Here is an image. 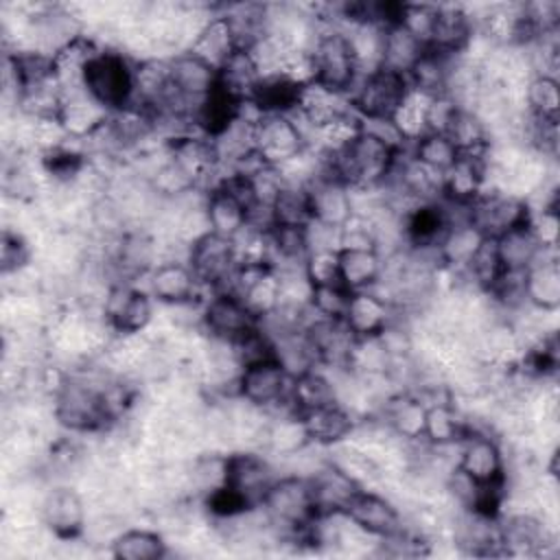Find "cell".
<instances>
[{
    "mask_svg": "<svg viewBox=\"0 0 560 560\" xmlns=\"http://www.w3.org/2000/svg\"><path fill=\"white\" fill-rule=\"evenodd\" d=\"M308 52L313 61V83L350 96L361 72L348 33L341 26L322 24L308 46Z\"/></svg>",
    "mask_w": 560,
    "mask_h": 560,
    "instance_id": "cell-4",
    "label": "cell"
},
{
    "mask_svg": "<svg viewBox=\"0 0 560 560\" xmlns=\"http://www.w3.org/2000/svg\"><path fill=\"white\" fill-rule=\"evenodd\" d=\"M466 214L486 238H499L505 232L527 225L532 206L529 199L521 195L501 188H483V192L468 203Z\"/></svg>",
    "mask_w": 560,
    "mask_h": 560,
    "instance_id": "cell-12",
    "label": "cell"
},
{
    "mask_svg": "<svg viewBox=\"0 0 560 560\" xmlns=\"http://www.w3.org/2000/svg\"><path fill=\"white\" fill-rule=\"evenodd\" d=\"M298 416L302 420L308 442L317 448H335V446L348 442L361 420L357 413H352L341 402L308 409Z\"/></svg>",
    "mask_w": 560,
    "mask_h": 560,
    "instance_id": "cell-21",
    "label": "cell"
},
{
    "mask_svg": "<svg viewBox=\"0 0 560 560\" xmlns=\"http://www.w3.org/2000/svg\"><path fill=\"white\" fill-rule=\"evenodd\" d=\"M409 92L411 85L407 77L376 68L359 77L350 92V107L361 120H392Z\"/></svg>",
    "mask_w": 560,
    "mask_h": 560,
    "instance_id": "cell-10",
    "label": "cell"
},
{
    "mask_svg": "<svg viewBox=\"0 0 560 560\" xmlns=\"http://www.w3.org/2000/svg\"><path fill=\"white\" fill-rule=\"evenodd\" d=\"M455 468L479 488L508 492V455L501 440L488 429L470 427L457 444Z\"/></svg>",
    "mask_w": 560,
    "mask_h": 560,
    "instance_id": "cell-6",
    "label": "cell"
},
{
    "mask_svg": "<svg viewBox=\"0 0 560 560\" xmlns=\"http://www.w3.org/2000/svg\"><path fill=\"white\" fill-rule=\"evenodd\" d=\"M203 212L208 230L214 234L236 238L247 228V208L219 184L206 190Z\"/></svg>",
    "mask_w": 560,
    "mask_h": 560,
    "instance_id": "cell-34",
    "label": "cell"
},
{
    "mask_svg": "<svg viewBox=\"0 0 560 560\" xmlns=\"http://www.w3.org/2000/svg\"><path fill=\"white\" fill-rule=\"evenodd\" d=\"M258 324L260 322L232 291H214L201 302L199 328L210 339L234 343L254 328H258Z\"/></svg>",
    "mask_w": 560,
    "mask_h": 560,
    "instance_id": "cell-14",
    "label": "cell"
},
{
    "mask_svg": "<svg viewBox=\"0 0 560 560\" xmlns=\"http://www.w3.org/2000/svg\"><path fill=\"white\" fill-rule=\"evenodd\" d=\"M39 523L59 542H77L88 529V497L70 483H57L44 492L37 508Z\"/></svg>",
    "mask_w": 560,
    "mask_h": 560,
    "instance_id": "cell-8",
    "label": "cell"
},
{
    "mask_svg": "<svg viewBox=\"0 0 560 560\" xmlns=\"http://www.w3.org/2000/svg\"><path fill=\"white\" fill-rule=\"evenodd\" d=\"M306 192L313 221L330 228H341L352 219L354 210L350 188L326 171L306 186Z\"/></svg>",
    "mask_w": 560,
    "mask_h": 560,
    "instance_id": "cell-24",
    "label": "cell"
},
{
    "mask_svg": "<svg viewBox=\"0 0 560 560\" xmlns=\"http://www.w3.org/2000/svg\"><path fill=\"white\" fill-rule=\"evenodd\" d=\"M525 300L529 308L540 313H558L560 308V265L556 249H545L525 269Z\"/></svg>",
    "mask_w": 560,
    "mask_h": 560,
    "instance_id": "cell-29",
    "label": "cell"
},
{
    "mask_svg": "<svg viewBox=\"0 0 560 560\" xmlns=\"http://www.w3.org/2000/svg\"><path fill=\"white\" fill-rule=\"evenodd\" d=\"M350 293L343 284H326V287H313L308 306L313 315L326 317V319H343Z\"/></svg>",
    "mask_w": 560,
    "mask_h": 560,
    "instance_id": "cell-45",
    "label": "cell"
},
{
    "mask_svg": "<svg viewBox=\"0 0 560 560\" xmlns=\"http://www.w3.org/2000/svg\"><path fill=\"white\" fill-rule=\"evenodd\" d=\"M306 149V129L295 114H262L256 120L254 151L262 164L280 168Z\"/></svg>",
    "mask_w": 560,
    "mask_h": 560,
    "instance_id": "cell-11",
    "label": "cell"
},
{
    "mask_svg": "<svg viewBox=\"0 0 560 560\" xmlns=\"http://www.w3.org/2000/svg\"><path fill=\"white\" fill-rule=\"evenodd\" d=\"M529 230L538 245L542 249H558V234H560V221H558V206H538L532 208L529 217Z\"/></svg>",
    "mask_w": 560,
    "mask_h": 560,
    "instance_id": "cell-47",
    "label": "cell"
},
{
    "mask_svg": "<svg viewBox=\"0 0 560 560\" xmlns=\"http://www.w3.org/2000/svg\"><path fill=\"white\" fill-rule=\"evenodd\" d=\"M424 50L427 46L413 33H409L400 22L383 26L381 68L409 77V72L420 61Z\"/></svg>",
    "mask_w": 560,
    "mask_h": 560,
    "instance_id": "cell-36",
    "label": "cell"
},
{
    "mask_svg": "<svg viewBox=\"0 0 560 560\" xmlns=\"http://www.w3.org/2000/svg\"><path fill=\"white\" fill-rule=\"evenodd\" d=\"M304 276L311 282V287L341 284L337 249H315V252H308V256L304 260Z\"/></svg>",
    "mask_w": 560,
    "mask_h": 560,
    "instance_id": "cell-46",
    "label": "cell"
},
{
    "mask_svg": "<svg viewBox=\"0 0 560 560\" xmlns=\"http://www.w3.org/2000/svg\"><path fill=\"white\" fill-rule=\"evenodd\" d=\"M162 306H188L206 300V289L192 273L186 258H164L147 276L144 287Z\"/></svg>",
    "mask_w": 560,
    "mask_h": 560,
    "instance_id": "cell-16",
    "label": "cell"
},
{
    "mask_svg": "<svg viewBox=\"0 0 560 560\" xmlns=\"http://www.w3.org/2000/svg\"><path fill=\"white\" fill-rule=\"evenodd\" d=\"M343 514L359 529L378 540L396 534L405 525L400 508L387 494L372 488H361L343 508Z\"/></svg>",
    "mask_w": 560,
    "mask_h": 560,
    "instance_id": "cell-18",
    "label": "cell"
},
{
    "mask_svg": "<svg viewBox=\"0 0 560 560\" xmlns=\"http://www.w3.org/2000/svg\"><path fill=\"white\" fill-rule=\"evenodd\" d=\"M499 542L503 556L545 558L556 547V529L542 512L503 510L499 516Z\"/></svg>",
    "mask_w": 560,
    "mask_h": 560,
    "instance_id": "cell-9",
    "label": "cell"
},
{
    "mask_svg": "<svg viewBox=\"0 0 560 560\" xmlns=\"http://www.w3.org/2000/svg\"><path fill=\"white\" fill-rule=\"evenodd\" d=\"M260 81V72L245 48H238L219 70H217V85L228 94L247 101Z\"/></svg>",
    "mask_w": 560,
    "mask_h": 560,
    "instance_id": "cell-40",
    "label": "cell"
},
{
    "mask_svg": "<svg viewBox=\"0 0 560 560\" xmlns=\"http://www.w3.org/2000/svg\"><path fill=\"white\" fill-rule=\"evenodd\" d=\"M109 112L96 103L85 90L63 92L57 120L66 129L68 138L77 144H88L109 120Z\"/></svg>",
    "mask_w": 560,
    "mask_h": 560,
    "instance_id": "cell-22",
    "label": "cell"
},
{
    "mask_svg": "<svg viewBox=\"0 0 560 560\" xmlns=\"http://www.w3.org/2000/svg\"><path fill=\"white\" fill-rule=\"evenodd\" d=\"M558 79L549 74H534L523 88V103L527 116L540 122H558L560 90Z\"/></svg>",
    "mask_w": 560,
    "mask_h": 560,
    "instance_id": "cell-39",
    "label": "cell"
},
{
    "mask_svg": "<svg viewBox=\"0 0 560 560\" xmlns=\"http://www.w3.org/2000/svg\"><path fill=\"white\" fill-rule=\"evenodd\" d=\"M109 556L116 560H162L171 556V545L158 529L127 527L109 540Z\"/></svg>",
    "mask_w": 560,
    "mask_h": 560,
    "instance_id": "cell-35",
    "label": "cell"
},
{
    "mask_svg": "<svg viewBox=\"0 0 560 560\" xmlns=\"http://www.w3.org/2000/svg\"><path fill=\"white\" fill-rule=\"evenodd\" d=\"M276 540L284 545H306V532L317 518L311 488L304 475H280L258 503Z\"/></svg>",
    "mask_w": 560,
    "mask_h": 560,
    "instance_id": "cell-2",
    "label": "cell"
},
{
    "mask_svg": "<svg viewBox=\"0 0 560 560\" xmlns=\"http://www.w3.org/2000/svg\"><path fill=\"white\" fill-rule=\"evenodd\" d=\"M424 411H427V400L413 392H394L389 398L383 400L378 407V418L387 424V429L405 440V442H418L422 440L424 431Z\"/></svg>",
    "mask_w": 560,
    "mask_h": 560,
    "instance_id": "cell-28",
    "label": "cell"
},
{
    "mask_svg": "<svg viewBox=\"0 0 560 560\" xmlns=\"http://www.w3.org/2000/svg\"><path fill=\"white\" fill-rule=\"evenodd\" d=\"M429 98L422 92L411 90L405 101L398 105V109L392 116V125L396 127L398 136L402 138V142L409 147L411 142H416L420 136L427 133V107H429Z\"/></svg>",
    "mask_w": 560,
    "mask_h": 560,
    "instance_id": "cell-43",
    "label": "cell"
},
{
    "mask_svg": "<svg viewBox=\"0 0 560 560\" xmlns=\"http://www.w3.org/2000/svg\"><path fill=\"white\" fill-rule=\"evenodd\" d=\"M280 477L276 464L269 455L241 448L225 455V486L238 492L252 508H258L260 499L269 490V486Z\"/></svg>",
    "mask_w": 560,
    "mask_h": 560,
    "instance_id": "cell-15",
    "label": "cell"
},
{
    "mask_svg": "<svg viewBox=\"0 0 560 560\" xmlns=\"http://www.w3.org/2000/svg\"><path fill=\"white\" fill-rule=\"evenodd\" d=\"M492 153V151H490ZM488 155L459 153L457 162L442 175V201L455 206L472 203L488 184Z\"/></svg>",
    "mask_w": 560,
    "mask_h": 560,
    "instance_id": "cell-25",
    "label": "cell"
},
{
    "mask_svg": "<svg viewBox=\"0 0 560 560\" xmlns=\"http://www.w3.org/2000/svg\"><path fill=\"white\" fill-rule=\"evenodd\" d=\"M291 381L293 376L278 361V357H267V359L247 363L238 370L234 396L267 413H287V411H293Z\"/></svg>",
    "mask_w": 560,
    "mask_h": 560,
    "instance_id": "cell-5",
    "label": "cell"
},
{
    "mask_svg": "<svg viewBox=\"0 0 560 560\" xmlns=\"http://www.w3.org/2000/svg\"><path fill=\"white\" fill-rule=\"evenodd\" d=\"M302 335L317 368H348V359L357 337L350 332L343 319H326L313 315L302 328Z\"/></svg>",
    "mask_w": 560,
    "mask_h": 560,
    "instance_id": "cell-17",
    "label": "cell"
},
{
    "mask_svg": "<svg viewBox=\"0 0 560 560\" xmlns=\"http://www.w3.org/2000/svg\"><path fill=\"white\" fill-rule=\"evenodd\" d=\"M492 241H494L501 267L508 271H525L545 252L534 238L529 223L512 232H505Z\"/></svg>",
    "mask_w": 560,
    "mask_h": 560,
    "instance_id": "cell-38",
    "label": "cell"
},
{
    "mask_svg": "<svg viewBox=\"0 0 560 560\" xmlns=\"http://www.w3.org/2000/svg\"><path fill=\"white\" fill-rule=\"evenodd\" d=\"M339 402L337 383L324 368H311L291 381V407L295 413Z\"/></svg>",
    "mask_w": 560,
    "mask_h": 560,
    "instance_id": "cell-37",
    "label": "cell"
},
{
    "mask_svg": "<svg viewBox=\"0 0 560 560\" xmlns=\"http://www.w3.org/2000/svg\"><path fill=\"white\" fill-rule=\"evenodd\" d=\"M271 214L273 228H306L313 221L306 188L287 184L273 199Z\"/></svg>",
    "mask_w": 560,
    "mask_h": 560,
    "instance_id": "cell-42",
    "label": "cell"
},
{
    "mask_svg": "<svg viewBox=\"0 0 560 560\" xmlns=\"http://www.w3.org/2000/svg\"><path fill=\"white\" fill-rule=\"evenodd\" d=\"M339 278L348 291L376 289L383 276V254L374 247H339Z\"/></svg>",
    "mask_w": 560,
    "mask_h": 560,
    "instance_id": "cell-32",
    "label": "cell"
},
{
    "mask_svg": "<svg viewBox=\"0 0 560 560\" xmlns=\"http://www.w3.org/2000/svg\"><path fill=\"white\" fill-rule=\"evenodd\" d=\"M483 241L486 236L470 221L451 223L435 249L440 269L462 273L470 265Z\"/></svg>",
    "mask_w": 560,
    "mask_h": 560,
    "instance_id": "cell-33",
    "label": "cell"
},
{
    "mask_svg": "<svg viewBox=\"0 0 560 560\" xmlns=\"http://www.w3.org/2000/svg\"><path fill=\"white\" fill-rule=\"evenodd\" d=\"M475 37L472 13L462 4H435L433 26L427 42V48L459 57L468 50Z\"/></svg>",
    "mask_w": 560,
    "mask_h": 560,
    "instance_id": "cell-20",
    "label": "cell"
},
{
    "mask_svg": "<svg viewBox=\"0 0 560 560\" xmlns=\"http://www.w3.org/2000/svg\"><path fill=\"white\" fill-rule=\"evenodd\" d=\"M158 302L136 282L107 284L101 302V317L114 335L149 332L155 322Z\"/></svg>",
    "mask_w": 560,
    "mask_h": 560,
    "instance_id": "cell-7",
    "label": "cell"
},
{
    "mask_svg": "<svg viewBox=\"0 0 560 560\" xmlns=\"http://www.w3.org/2000/svg\"><path fill=\"white\" fill-rule=\"evenodd\" d=\"M186 50L206 61L208 66H212L214 70H219L238 50V44L234 39V33L223 9L212 13L203 22V26L195 33Z\"/></svg>",
    "mask_w": 560,
    "mask_h": 560,
    "instance_id": "cell-31",
    "label": "cell"
},
{
    "mask_svg": "<svg viewBox=\"0 0 560 560\" xmlns=\"http://www.w3.org/2000/svg\"><path fill=\"white\" fill-rule=\"evenodd\" d=\"M468 431L470 422L453 402V394L433 396L427 400L422 442L435 448H455Z\"/></svg>",
    "mask_w": 560,
    "mask_h": 560,
    "instance_id": "cell-23",
    "label": "cell"
},
{
    "mask_svg": "<svg viewBox=\"0 0 560 560\" xmlns=\"http://www.w3.org/2000/svg\"><path fill=\"white\" fill-rule=\"evenodd\" d=\"M409 155L418 164L427 166L429 171L444 175L457 162L459 149L446 133L427 131L424 136H420L416 142L409 144Z\"/></svg>",
    "mask_w": 560,
    "mask_h": 560,
    "instance_id": "cell-41",
    "label": "cell"
},
{
    "mask_svg": "<svg viewBox=\"0 0 560 560\" xmlns=\"http://www.w3.org/2000/svg\"><path fill=\"white\" fill-rule=\"evenodd\" d=\"M33 245L18 228H4L0 236V273L2 278L18 276L31 267Z\"/></svg>",
    "mask_w": 560,
    "mask_h": 560,
    "instance_id": "cell-44",
    "label": "cell"
},
{
    "mask_svg": "<svg viewBox=\"0 0 560 560\" xmlns=\"http://www.w3.org/2000/svg\"><path fill=\"white\" fill-rule=\"evenodd\" d=\"M298 120L304 125V129H315L322 127L330 120H337L346 114H354L350 107V96L341 92H332L319 83H306L300 90L295 112Z\"/></svg>",
    "mask_w": 560,
    "mask_h": 560,
    "instance_id": "cell-30",
    "label": "cell"
},
{
    "mask_svg": "<svg viewBox=\"0 0 560 560\" xmlns=\"http://www.w3.org/2000/svg\"><path fill=\"white\" fill-rule=\"evenodd\" d=\"M136 61L116 46H103L83 70V90L109 114L125 112L133 105Z\"/></svg>",
    "mask_w": 560,
    "mask_h": 560,
    "instance_id": "cell-3",
    "label": "cell"
},
{
    "mask_svg": "<svg viewBox=\"0 0 560 560\" xmlns=\"http://www.w3.org/2000/svg\"><path fill=\"white\" fill-rule=\"evenodd\" d=\"M304 477L308 481L317 516L343 512V508L350 503V499L363 488L348 470H343L330 457L319 462Z\"/></svg>",
    "mask_w": 560,
    "mask_h": 560,
    "instance_id": "cell-19",
    "label": "cell"
},
{
    "mask_svg": "<svg viewBox=\"0 0 560 560\" xmlns=\"http://www.w3.org/2000/svg\"><path fill=\"white\" fill-rule=\"evenodd\" d=\"M186 262L190 265L192 273L206 291H228L232 276L238 267L234 238L208 230L188 245Z\"/></svg>",
    "mask_w": 560,
    "mask_h": 560,
    "instance_id": "cell-13",
    "label": "cell"
},
{
    "mask_svg": "<svg viewBox=\"0 0 560 560\" xmlns=\"http://www.w3.org/2000/svg\"><path fill=\"white\" fill-rule=\"evenodd\" d=\"M407 149L409 147H396L361 127L359 136L343 151L324 155V171L348 188H383Z\"/></svg>",
    "mask_w": 560,
    "mask_h": 560,
    "instance_id": "cell-1",
    "label": "cell"
},
{
    "mask_svg": "<svg viewBox=\"0 0 560 560\" xmlns=\"http://www.w3.org/2000/svg\"><path fill=\"white\" fill-rule=\"evenodd\" d=\"M173 90L184 96L195 109L217 88V70L188 50L168 57Z\"/></svg>",
    "mask_w": 560,
    "mask_h": 560,
    "instance_id": "cell-27",
    "label": "cell"
},
{
    "mask_svg": "<svg viewBox=\"0 0 560 560\" xmlns=\"http://www.w3.org/2000/svg\"><path fill=\"white\" fill-rule=\"evenodd\" d=\"M396 319L394 304L378 291H354L343 315V324L357 339L378 337Z\"/></svg>",
    "mask_w": 560,
    "mask_h": 560,
    "instance_id": "cell-26",
    "label": "cell"
}]
</instances>
